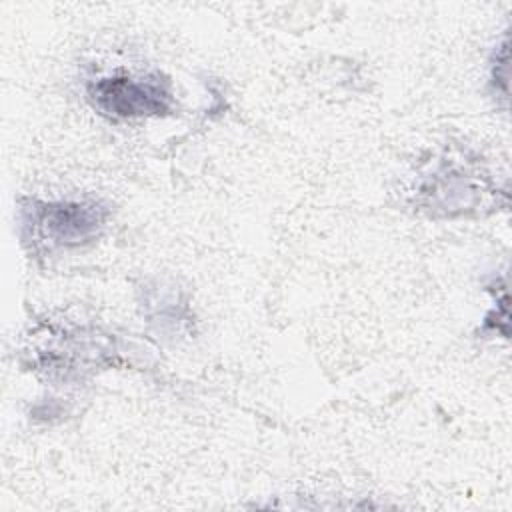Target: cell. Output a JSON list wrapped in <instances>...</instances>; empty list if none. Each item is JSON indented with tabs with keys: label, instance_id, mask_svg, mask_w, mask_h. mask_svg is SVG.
Wrapping results in <instances>:
<instances>
[{
	"label": "cell",
	"instance_id": "cell-2",
	"mask_svg": "<svg viewBox=\"0 0 512 512\" xmlns=\"http://www.w3.org/2000/svg\"><path fill=\"white\" fill-rule=\"evenodd\" d=\"M104 208L86 202H34L30 224L40 238L58 246L90 240L104 224Z\"/></svg>",
	"mask_w": 512,
	"mask_h": 512
},
{
	"label": "cell",
	"instance_id": "cell-1",
	"mask_svg": "<svg viewBox=\"0 0 512 512\" xmlns=\"http://www.w3.org/2000/svg\"><path fill=\"white\" fill-rule=\"evenodd\" d=\"M88 98L98 112L110 118L162 116L172 108L170 84L160 74L98 78L88 84Z\"/></svg>",
	"mask_w": 512,
	"mask_h": 512
}]
</instances>
